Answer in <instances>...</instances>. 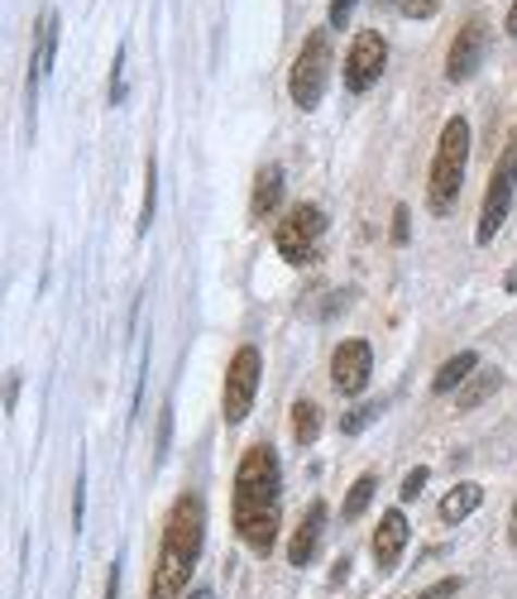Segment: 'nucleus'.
I'll return each instance as SVG.
<instances>
[{
	"label": "nucleus",
	"mask_w": 517,
	"mask_h": 599,
	"mask_svg": "<svg viewBox=\"0 0 517 599\" xmlns=\"http://www.w3.org/2000/svg\"><path fill=\"white\" fill-rule=\"evenodd\" d=\"M321 533H327V503H307V513H303V523H297V533H293V542H287V561L293 566H307L311 557H317V547H321Z\"/></svg>",
	"instance_id": "f8f14e48"
},
{
	"label": "nucleus",
	"mask_w": 517,
	"mask_h": 599,
	"mask_svg": "<svg viewBox=\"0 0 517 599\" xmlns=\"http://www.w3.org/2000/svg\"><path fill=\"white\" fill-rule=\"evenodd\" d=\"M383 68H389V39H383V34H374V29L355 34L350 53H345V87H350L355 96L369 91V87H374V82L383 77Z\"/></svg>",
	"instance_id": "6e6552de"
},
{
	"label": "nucleus",
	"mask_w": 517,
	"mask_h": 599,
	"mask_svg": "<svg viewBox=\"0 0 517 599\" xmlns=\"http://www.w3.org/2000/svg\"><path fill=\"white\" fill-rule=\"evenodd\" d=\"M125 58H130V48L120 44L115 48V68H111V106L125 101Z\"/></svg>",
	"instance_id": "4be33fe9"
},
{
	"label": "nucleus",
	"mask_w": 517,
	"mask_h": 599,
	"mask_svg": "<svg viewBox=\"0 0 517 599\" xmlns=\"http://www.w3.org/2000/svg\"><path fill=\"white\" fill-rule=\"evenodd\" d=\"M321 235H327V211L317 201H297L279 221V231H273V245H279V255L287 264H317Z\"/></svg>",
	"instance_id": "39448f33"
},
{
	"label": "nucleus",
	"mask_w": 517,
	"mask_h": 599,
	"mask_svg": "<svg viewBox=\"0 0 517 599\" xmlns=\"http://www.w3.org/2000/svg\"><path fill=\"white\" fill-rule=\"evenodd\" d=\"M53 48H58V15L53 10H44L39 15V44H34V63H29V101H34V91H39L48 63H53Z\"/></svg>",
	"instance_id": "ddd939ff"
},
{
	"label": "nucleus",
	"mask_w": 517,
	"mask_h": 599,
	"mask_svg": "<svg viewBox=\"0 0 517 599\" xmlns=\"http://www.w3.org/2000/svg\"><path fill=\"white\" fill-rule=\"evenodd\" d=\"M15 399H20V369H10V383H5V413H15Z\"/></svg>",
	"instance_id": "c85d7f7f"
},
{
	"label": "nucleus",
	"mask_w": 517,
	"mask_h": 599,
	"mask_svg": "<svg viewBox=\"0 0 517 599\" xmlns=\"http://www.w3.org/2000/svg\"><path fill=\"white\" fill-rule=\"evenodd\" d=\"M350 10H355V0H331V29H345Z\"/></svg>",
	"instance_id": "a878e982"
},
{
	"label": "nucleus",
	"mask_w": 517,
	"mask_h": 599,
	"mask_svg": "<svg viewBox=\"0 0 517 599\" xmlns=\"http://www.w3.org/2000/svg\"><path fill=\"white\" fill-rule=\"evenodd\" d=\"M508 34L517 39V0H513V10H508Z\"/></svg>",
	"instance_id": "7c9ffc66"
},
{
	"label": "nucleus",
	"mask_w": 517,
	"mask_h": 599,
	"mask_svg": "<svg viewBox=\"0 0 517 599\" xmlns=\"http://www.w3.org/2000/svg\"><path fill=\"white\" fill-rule=\"evenodd\" d=\"M513 547H517V503H513Z\"/></svg>",
	"instance_id": "473e14b6"
},
{
	"label": "nucleus",
	"mask_w": 517,
	"mask_h": 599,
	"mask_svg": "<svg viewBox=\"0 0 517 599\" xmlns=\"http://www.w3.org/2000/svg\"><path fill=\"white\" fill-rule=\"evenodd\" d=\"M168 441H173V407H163V423H159V461L168 455Z\"/></svg>",
	"instance_id": "bb28decb"
},
{
	"label": "nucleus",
	"mask_w": 517,
	"mask_h": 599,
	"mask_svg": "<svg viewBox=\"0 0 517 599\" xmlns=\"http://www.w3.org/2000/svg\"><path fill=\"white\" fill-rule=\"evenodd\" d=\"M427 479H431V470H427V465H417V470H407V475H403V489H398V494H403V503H413L417 494H422V489H427Z\"/></svg>",
	"instance_id": "5701e85b"
},
{
	"label": "nucleus",
	"mask_w": 517,
	"mask_h": 599,
	"mask_svg": "<svg viewBox=\"0 0 517 599\" xmlns=\"http://www.w3.org/2000/svg\"><path fill=\"white\" fill-rule=\"evenodd\" d=\"M479 369V355L475 351H460V355H451L446 365L436 369V379H431V389L436 393H451V389H465V379H470Z\"/></svg>",
	"instance_id": "f3484780"
},
{
	"label": "nucleus",
	"mask_w": 517,
	"mask_h": 599,
	"mask_svg": "<svg viewBox=\"0 0 517 599\" xmlns=\"http://www.w3.org/2000/svg\"><path fill=\"white\" fill-rule=\"evenodd\" d=\"M508 288H517V269H513V273H508Z\"/></svg>",
	"instance_id": "72a5a7b5"
},
{
	"label": "nucleus",
	"mask_w": 517,
	"mask_h": 599,
	"mask_svg": "<svg viewBox=\"0 0 517 599\" xmlns=\"http://www.w3.org/2000/svg\"><path fill=\"white\" fill-rule=\"evenodd\" d=\"M479 503H484V489H479L475 479H465V485H455L451 494L441 499V523H451V527L465 523V518H470V513L479 509Z\"/></svg>",
	"instance_id": "2eb2a0df"
},
{
	"label": "nucleus",
	"mask_w": 517,
	"mask_h": 599,
	"mask_svg": "<svg viewBox=\"0 0 517 599\" xmlns=\"http://www.w3.org/2000/svg\"><path fill=\"white\" fill-rule=\"evenodd\" d=\"M279 201H283V168L269 163V168H259V178H255V197H249V211H255V221H263V216L279 211Z\"/></svg>",
	"instance_id": "4468645a"
},
{
	"label": "nucleus",
	"mask_w": 517,
	"mask_h": 599,
	"mask_svg": "<svg viewBox=\"0 0 517 599\" xmlns=\"http://www.w3.org/2000/svg\"><path fill=\"white\" fill-rule=\"evenodd\" d=\"M279 518H283V475L273 447H249L235 465V533L239 542L259 557H269L279 542Z\"/></svg>",
	"instance_id": "f257e3e1"
},
{
	"label": "nucleus",
	"mask_w": 517,
	"mask_h": 599,
	"mask_svg": "<svg viewBox=\"0 0 517 599\" xmlns=\"http://www.w3.org/2000/svg\"><path fill=\"white\" fill-rule=\"evenodd\" d=\"M207 547V503L201 494H177L163 523V542H159V561H153V580H149V599H187V580L197 571V557Z\"/></svg>",
	"instance_id": "f03ea898"
},
{
	"label": "nucleus",
	"mask_w": 517,
	"mask_h": 599,
	"mask_svg": "<svg viewBox=\"0 0 517 599\" xmlns=\"http://www.w3.org/2000/svg\"><path fill=\"white\" fill-rule=\"evenodd\" d=\"M393 245H407V207L393 211Z\"/></svg>",
	"instance_id": "cd10ccee"
},
{
	"label": "nucleus",
	"mask_w": 517,
	"mask_h": 599,
	"mask_svg": "<svg viewBox=\"0 0 517 599\" xmlns=\"http://www.w3.org/2000/svg\"><path fill=\"white\" fill-rule=\"evenodd\" d=\"M379 413H383V403H355V407H350V413H345V417H341V427H345V431H365V427H369V423H374V417H379Z\"/></svg>",
	"instance_id": "412c9836"
},
{
	"label": "nucleus",
	"mask_w": 517,
	"mask_h": 599,
	"mask_svg": "<svg viewBox=\"0 0 517 599\" xmlns=\"http://www.w3.org/2000/svg\"><path fill=\"white\" fill-rule=\"evenodd\" d=\"M460 575H446V580H436V585H427V590L422 595H417V599H455V595H460Z\"/></svg>",
	"instance_id": "b1692460"
},
{
	"label": "nucleus",
	"mask_w": 517,
	"mask_h": 599,
	"mask_svg": "<svg viewBox=\"0 0 517 599\" xmlns=\"http://www.w3.org/2000/svg\"><path fill=\"white\" fill-rule=\"evenodd\" d=\"M331 68H335L331 29H311L307 44L297 48V58H293V72H287V91H293L297 111H317V106H321L327 82H331Z\"/></svg>",
	"instance_id": "20e7f679"
},
{
	"label": "nucleus",
	"mask_w": 517,
	"mask_h": 599,
	"mask_svg": "<svg viewBox=\"0 0 517 599\" xmlns=\"http://www.w3.org/2000/svg\"><path fill=\"white\" fill-rule=\"evenodd\" d=\"M513 192H517V144H508V149H503L498 168L489 173L484 201H479V231H475L479 245H489V240L503 231V221H508V207H513Z\"/></svg>",
	"instance_id": "423d86ee"
},
{
	"label": "nucleus",
	"mask_w": 517,
	"mask_h": 599,
	"mask_svg": "<svg viewBox=\"0 0 517 599\" xmlns=\"http://www.w3.org/2000/svg\"><path fill=\"white\" fill-rule=\"evenodd\" d=\"M393 5H403V0H393Z\"/></svg>",
	"instance_id": "f704fd0d"
},
{
	"label": "nucleus",
	"mask_w": 517,
	"mask_h": 599,
	"mask_svg": "<svg viewBox=\"0 0 517 599\" xmlns=\"http://www.w3.org/2000/svg\"><path fill=\"white\" fill-rule=\"evenodd\" d=\"M374 489H379V475H374V470H365V475H359L355 485H350V494H345V509H341V518H345V523H355L359 513L369 509V499H374Z\"/></svg>",
	"instance_id": "6ab92c4d"
},
{
	"label": "nucleus",
	"mask_w": 517,
	"mask_h": 599,
	"mask_svg": "<svg viewBox=\"0 0 517 599\" xmlns=\"http://www.w3.org/2000/svg\"><path fill=\"white\" fill-rule=\"evenodd\" d=\"M465 168H470V120L451 115L441 125L436 154H431V183H427V201L436 216H446L455 207V197L465 187Z\"/></svg>",
	"instance_id": "7ed1b4c3"
},
{
	"label": "nucleus",
	"mask_w": 517,
	"mask_h": 599,
	"mask_svg": "<svg viewBox=\"0 0 517 599\" xmlns=\"http://www.w3.org/2000/svg\"><path fill=\"white\" fill-rule=\"evenodd\" d=\"M498 383H503V375L498 369H475L470 379H465V389L455 393V403H460V413H475L479 403H489L498 393Z\"/></svg>",
	"instance_id": "dca6fc26"
},
{
	"label": "nucleus",
	"mask_w": 517,
	"mask_h": 599,
	"mask_svg": "<svg viewBox=\"0 0 517 599\" xmlns=\"http://www.w3.org/2000/svg\"><path fill=\"white\" fill-rule=\"evenodd\" d=\"M187 599H216V595H211V590H207V585H201V590H192V595H187Z\"/></svg>",
	"instance_id": "2f4dec72"
},
{
	"label": "nucleus",
	"mask_w": 517,
	"mask_h": 599,
	"mask_svg": "<svg viewBox=\"0 0 517 599\" xmlns=\"http://www.w3.org/2000/svg\"><path fill=\"white\" fill-rule=\"evenodd\" d=\"M479 63H484V20L470 15L460 24V34L451 39V53H446V77L451 82H470Z\"/></svg>",
	"instance_id": "9d476101"
},
{
	"label": "nucleus",
	"mask_w": 517,
	"mask_h": 599,
	"mask_svg": "<svg viewBox=\"0 0 517 599\" xmlns=\"http://www.w3.org/2000/svg\"><path fill=\"white\" fill-rule=\"evenodd\" d=\"M403 15L407 20H431V15H436V10H441V0H403Z\"/></svg>",
	"instance_id": "393cba45"
},
{
	"label": "nucleus",
	"mask_w": 517,
	"mask_h": 599,
	"mask_svg": "<svg viewBox=\"0 0 517 599\" xmlns=\"http://www.w3.org/2000/svg\"><path fill=\"white\" fill-rule=\"evenodd\" d=\"M115 590H120V566H111V580H106V599H115Z\"/></svg>",
	"instance_id": "c756f323"
},
{
	"label": "nucleus",
	"mask_w": 517,
	"mask_h": 599,
	"mask_svg": "<svg viewBox=\"0 0 517 599\" xmlns=\"http://www.w3.org/2000/svg\"><path fill=\"white\" fill-rule=\"evenodd\" d=\"M321 437V407L311 399H297L293 403V441L297 447H311Z\"/></svg>",
	"instance_id": "a211bd4d"
},
{
	"label": "nucleus",
	"mask_w": 517,
	"mask_h": 599,
	"mask_svg": "<svg viewBox=\"0 0 517 599\" xmlns=\"http://www.w3.org/2000/svg\"><path fill=\"white\" fill-rule=\"evenodd\" d=\"M369 375H374V351H369V341H341L335 345V355H331V383H335V393H365V383Z\"/></svg>",
	"instance_id": "1a4fd4ad"
},
{
	"label": "nucleus",
	"mask_w": 517,
	"mask_h": 599,
	"mask_svg": "<svg viewBox=\"0 0 517 599\" xmlns=\"http://www.w3.org/2000/svg\"><path fill=\"white\" fill-rule=\"evenodd\" d=\"M153 197H159V163H144V207H139V235L153 225Z\"/></svg>",
	"instance_id": "aec40b11"
},
{
	"label": "nucleus",
	"mask_w": 517,
	"mask_h": 599,
	"mask_svg": "<svg viewBox=\"0 0 517 599\" xmlns=\"http://www.w3.org/2000/svg\"><path fill=\"white\" fill-rule=\"evenodd\" d=\"M259 379H263V355L259 345H239L225 369V423L239 427L249 417V407L259 399Z\"/></svg>",
	"instance_id": "0eeeda50"
},
{
	"label": "nucleus",
	"mask_w": 517,
	"mask_h": 599,
	"mask_svg": "<svg viewBox=\"0 0 517 599\" xmlns=\"http://www.w3.org/2000/svg\"><path fill=\"white\" fill-rule=\"evenodd\" d=\"M403 547H407V513L403 509H389L374 527V561L383 571H393L403 561Z\"/></svg>",
	"instance_id": "9b49d317"
}]
</instances>
